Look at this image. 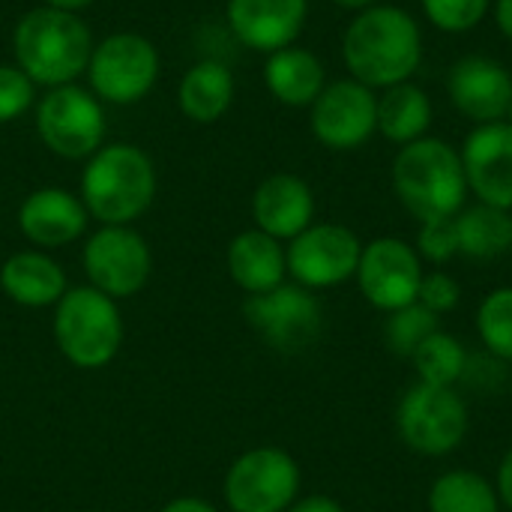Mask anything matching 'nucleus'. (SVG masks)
<instances>
[{"label": "nucleus", "mask_w": 512, "mask_h": 512, "mask_svg": "<svg viewBox=\"0 0 512 512\" xmlns=\"http://www.w3.org/2000/svg\"><path fill=\"white\" fill-rule=\"evenodd\" d=\"M342 60L351 78L372 90L411 81L423 63V33L417 18L390 3H375L357 12L342 36Z\"/></svg>", "instance_id": "nucleus-1"}, {"label": "nucleus", "mask_w": 512, "mask_h": 512, "mask_svg": "<svg viewBox=\"0 0 512 512\" xmlns=\"http://www.w3.org/2000/svg\"><path fill=\"white\" fill-rule=\"evenodd\" d=\"M12 51L15 66L33 84L63 87L72 84L81 72H87L93 36L75 12L39 6L18 18L12 33Z\"/></svg>", "instance_id": "nucleus-2"}, {"label": "nucleus", "mask_w": 512, "mask_h": 512, "mask_svg": "<svg viewBox=\"0 0 512 512\" xmlns=\"http://www.w3.org/2000/svg\"><path fill=\"white\" fill-rule=\"evenodd\" d=\"M393 192L417 222L453 219L468 201L462 156L441 138H420L399 147L393 159Z\"/></svg>", "instance_id": "nucleus-3"}, {"label": "nucleus", "mask_w": 512, "mask_h": 512, "mask_svg": "<svg viewBox=\"0 0 512 512\" xmlns=\"http://www.w3.org/2000/svg\"><path fill=\"white\" fill-rule=\"evenodd\" d=\"M156 198V168L135 144L99 147L81 174V201L102 225H129Z\"/></svg>", "instance_id": "nucleus-4"}, {"label": "nucleus", "mask_w": 512, "mask_h": 512, "mask_svg": "<svg viewBox=\"0 0 512 512\" xmlns=\"http://www.w3.org/2000/svg\"><path fill=\"white\" fill-rule=\"evenodd\" d=\"M54 339L72 366H108L123 345V318L117 300L96 291L93 285L66 291L54 309Z\"/></svg>", "instance_id": "nucleus-5"}, {"label": "nucleus", "mask_w": 512, "mask_h": 512, "mask_svg": "<svg viewBox=\"0 0 512 512\" xmlns=\"http://www.w3.org/2000/svg\"><path fill=\"white\" fill-rule=\"evenodd\" d=\"M396 429L408 450L429 459L450 456L462 447L471 429L468 402L456 387H432L417 381L396 408Z\"/></svg>", "instance_id": "nucleus-6"}, {"label": "nucleus", "mask_w": 512, "mask_h": 512, "mask_svg": "<svg viewBox=\"0 0 512 512\" xmlns=\"http://www.w3.org/2000/svg\"><path fill=\"white\" fill-rule=\"evenodd\" d=\"M36 132L63 159H90L105 138L102 102L75 84L51 87L36 108Z\"/></svg>", "instance_id": "nucleus-7"}, {"label": "nucleus", "mask_w": 512, "mask_h": 512, "mask_svg": "<svg viewBox=\"0 0 512 512\" xmlns=\"http://www.w3.org/2000/svg\"><path fill=\"white\" fill-rule=\"evenodd\" d=\"M300 492V465L279 447H255L225 474L231 512H285Z\"/></svg>", "instance_id": "nucleus-8"}, {"label": "nucleus", "mask_w": 512, "mask_h": 512, "mask_svg": "<svg viewBox=\"0 0 512 512\" xmlns=\"http://www.w3.org/2000/svg\"><path fill=\"white\" fill-rule=\"evenodd\" d=\"M243 315L249 327L282 354H300L321 336L324 312L315 294L297 282H282L273 291L252 294L243 303Z\"/></svg>", "instance_id": "nucleus-9"}, {"label": "nucleus", "mask_w": 512, "mask_h": 512, "mask_svg": "<svg viewBox=\"0 0 512 512\" xmlns=\"http://www.w3.org/2000/svg\"><path fill=\"white\" fill-rule=\"evenodd\" d=\"M87 75L96 99L132 105L153 90L159 75V54L153 42L138 33H111L93 45Z\"/></svg>", "instance_id": "nucleus-10"}, {"label": "nucleus", "mask_w": 512, "mask_h": 512, "mask_svg": "<svg viewBox=\"0 0 512 512\" xmlns=\"http://www.w3.org/2000/svg\"><path fill=\"white\" fill-rule=\"evenodd\" d=\"M363 243L360 237L336 222L309 225L303 234L288 240V273L309 291L336 288L357 276Z\"/></svg>", "instance_id": "nucleus-11"}, {"label": "nucleus", "mask_w": 512, "mask_h": 512, "mask_svg": "<svg viewBox=\"0 0 512 512\" xmlns=\"http://www.w3.org/2000/svg\"><path fill=\"white\" fill-rule=\"evenodd\" d=\"M153 270L147 240L129 225H102L84 243V273L111 300L135 297Z\"/></svg>", "instance_id": "nucleus-12"}, {"label": "nucleus", "mask_w": 512, "mask_h": 512, "mask_svg": "<svg viewBox=\"0 0 512 512\" xmlns=\"http://www.w3.org/2000/svg\"><path fill=\"white\" fill-rule=\"evenodd\" d=\"M423 273V261L411 243L399 237H378L363 246L354 279L366 303L390 315L417 303Z\"/></svg>", "instance_id": "nucleus-13"}, {"label": "nucleus", "mask_w": 512, "mask_h": 512, "mask_svg": "<svg viewBox=\"0 0 512 512\" xmlns=\"http://www.w3.org/2000/svg\"><path fill=\"white\" fill-rule=\"evenodd\" d=\"M309 108L312 135L330 150H357L378 132V93L354 78L330 81Z\"/></svg>", "instance_id": "nucleus-14"}, {"label": "nucleus", "mask_w": 512, "mask_h": 512, "mask_svg": "<svg viewBox=\"0 0 512 512\" xmlns=\"http://www.w3.org/2000/svg\"><path fill=\"white\" fill-rule=\"evenodd\" d=\"M462 168L468 180V192L480 204H492L512 210V126L483 123L468 132L462 150Z\"/></svg>", "instance_id": "nucleus-15"}, {"label": "nucleus", "mask_w": 512, "mask_h": 512, "mask_svg": "<svg viewBox=\"0 0 512 512\" xmlns=\"http://www.w3.org/2000/svg\"><path fill=\"white\" fill-rule=\"evenodd\" d=\"M447 93L453 108L477 126L501 123L510 114L512 75L501 60L468 54L450 66Z\"/></svg>", "instance_id": "nucleus-16"}, {"label": "nucleus", "mask_w": 512, "mask_h": 512, "mask_svg": "<svg viewBox=\"0 0 512 512\" xmlns=\"http://www.w3.org/2000/svg\"><path fill=\"white\" fill-rule=\"evenodd\" d=\"M228 27L252 51L273 54L303 33L309 0H228Z\"/></svg>", "instance_id": "nucleus-17"}, {"label": "nucleus", "mask_w": 512, "mask_h": 512, "mask_svg": "<svg viewBox=\"0 0 512 512\" xmlns=\"http://www.w3.org/2000/svg\"><path fill=\"white\" fill-rule=\"evenodd\" d=\"M252 219L258 231L276 240H294L315 219L312 186L297 174H270L252 195Z\"/></svg>", "instance_id": "nucleus-18"}, {"label": "nucleus", "mask_w": 512, "mask_h": 512, "mask_svg": "<svg viewBox=\"0 0 512 512\" xmlns=\"http://www.w3.org/2000/svg\"><path fill=\"white\" fill-rule=\"evenodd\" d=\"M87 207L66 189L45 186L24 198L18 207V228L21 234L42 249H57L78 240L87 231Z\"/></svg>", "instance_id": "nucleus-19"}, {"label": "nucleus", "mask_w": 512, "mask_h": 512, "mask_svg": "<svg viewBox=\"0 0 512 512\" xmlns=\"http://www.w3.org/2000/svg\"><path fill=\"white\" fill-rule=\"evenodd\" d=\"M228 273L234 285L249 297L279 288L288 276V255L282 240L258 228L237 234L228 246Z\"/></svg>", "instance_id": "nucleus-20"}, {"label": "nucleus", "mask_w": 512, "mask_h": 512, "mask_svg": "<svg viewBox=\"0 0 512 512\" xmlns=\"http://www.w3.org/2000/svg\"><path fill=\"white\" fill-rule=\"evenodd\" d=\"M0 288L6 297L27 309L57 306L66 288L63 267L45 252H15L0 267Z\"/></svg>", "instance_id": "nucleus-21"}, {"label": "nucleus", "mask_w": 512, "mask_h": 512, "mask_svg": "<svg viewBox=\"0 0 512 512\" xmlns=\"http://www.w3.org/2000/svg\"><path fill=\"white\" fill-rule=\"evenodd\" d=\"M264 84L288 108H306L318 99L327 87V69L309 48L288 45L267 57L264 63Z\"/></svg>", "instance_id": "nucleus-22"}, {"label": "nucleus", "mask_w": 512, "mask_h": 512, "mask_svg": "<svg viewBox=\"0 0 512 512\" xmlns=\"http://www.w3.org/2000/svg\"><path fill=\"white\" fill-rule=\"evenodd\" d=\"M432 117V99L414 81H402L378 93V132L396 147L426 138Z\"/></svg>", "instance_id": "nucleus-23"}, {"label": "nucleus", "mask_w": 512, "mask_h": 512, "mask_svg": "<svg viewBox=\"0 0 512 512\" xmlns=\"http://www.w3.org/2000/svg\"><path fill=\"white\" fill-rule=\"evenodd\" d=\"M180 111L192 123H216L234 102V75L219 60L195 63L177 90Z\"/></svg>", "instance_id": "nucleus-24"}, {"label": "nucleus", "mask_w": 512, "mask_h": 512, "mask_svg": "<svg viewBox=\"0 0 512 512\" xmlns=\"http://www.w3.org/2000/svg\"><path fill=\"white\" fill-rule=\"evenodd\" d=\"M459 255L474 261H492L512 249V210L492 204H465L456 216Z\"/></svg>", "instance_id": "nucleus-25"}, {"label": "nucleus", "mask_w": 512, "mask_h": 512, "mask_svg": "<svg viewBox=\"0 0 512 512\" xmlns=\"http://www.w3.org/2000/svg\"><path fill=\"white\" fill-rule=\"evenodd\" d=\"M429 512H501V498L483 474L447 471L429 489Z\"/></svg>", "instance_id": "nucleus-26"}, {"label": "nucleus", "mask_w": 512, "mask_h": 512, "mask_svg": "<svg viewBox=\"0 0 512 512\" xmlns=\"http://www.w3.org/2000/svg\"><path fill=\"white\" fill-rule=\"evenodd\" d=\"M468 360L471 357L465 345L447 330H435L411 357L417 369V381L432 384V387H456L465 378Z\"/></svg>", "instance_id": "nucleus-27"}, {"label": "nucleus", "mask_w": 512, "mask_h": 512, "mask_svg": "<svg viewBox=\"0 0 512 512\" xmlns=\"http://www.w3.org/2000/svg\"><path fill=\"white\" fill-rule=\"evenodd\" d=\"M477 333L495 360L512 363V285L483 297L477 306Z\"/></svg>", "instance_id": "nucleus-28"}, {"label": "nucleus", "mask_w": 512, "mask_h": 512, "mask_svg": "<svg viewBox=\"0 0 512 512\" xmlns=\"http://www.w3.org/2000/svg\"><path fill=\"white\" fill-rule=\"evenodd\" d=\"M441 330V321L435 312H429L426 306L420 303H411L405 309H396L387 315V324H384V342L393 354L399 357H414V351L435 333Z\"/></svg>", "instance_id": "nucleus-29"}, {"label": "nucleus", "mask_w": 512, "mask_h": 512, "mask_svg": "<svg viewBox=\"0 0 512 512\" xmlns=\"http://www.w3.org/2000/svg\"><path fill=\"white\" fill-rule=\"evenodd\" d=\"M426 21L444 33H468L480 27L492 9V0H420Z\"/></svg>", "instance_id": "nucleus-30"}, {"label": "nucleus", "mask_w": 512, "mask_h": 512, "mask_svg": "<svg viewBox=\"0 0 512 512\" xmlns=\"http://www.w3.org/2000/svg\"><path fill=\"white\" fill-rule=\"evenodd\" d=\"M420 261H429L435 267L450 264L459 255V237H456V222L453 219H432L420 222V234L414 243Z\"/></svg>", "instance_id": "nucleus-31"}, {"label": "nucleus", "mask_w": 512, "mask_h": 512, "mask_svg": "<svg viewBox=\"0 0 512 512\" xmlns=\"http://www.w3.org/2000/svg\"><path fill=\"white\" fill-rule=\"evenodd\" d=\"M33 93L36 84L15 63H0V123L18 120L33 105Z\"/></svg>", "instance_id": "nucleus-32"}, {"label": "nucleus", "mask_w": 512, "mask_h": 512, "mask_svg": "<svg viewBox=\"0 0 512 512\" xmlns=\"http://www.w3.org/2000/svg\"><path fill=\"white\" fill-rule=\"evenodd\" d=\"M462 300V288L459 282L444 273V270H432V273H423V282H420V294H417V303L426 306L429 312H435L438 318L453 312Z\"/></svg>", "instance_id": "nucleus-33"}, {"label": "nucleus", "mask_w": 512, "mask_h": 512, "mask_svg": "<svg viewBox=\"0 0 512 512\" xmlns=\"http://www.w3.org/2000/svg\"><path fill=\"white\" fill-rule=\"evenodd\" d=\"M495 492L501 498V504L512 510V447L504 453L501 465H498V477H495Z\"/></svg>", "instance_id": "nucleus-34"}, {"label": "nucleus", "mask_w": 512, "mask_h": 512, "mask_svg": "<svg viewBox=\"0 0 512 512\" xmlns=\"http://www.w3.org/2000/svg\"><path fill=\"white\" fill-rule=\"evenodd\" d=\"M285 512H345L342 504L330 495H309V498H300L294 501Z\"/></svg>", "instance_id": "nucleus-35"}, {"label": "nucleus", "mask_w": 512, "mask_h": 512, "mask_svg": "<svg viewBox=\"0 0 512 512\" xmlns=\"http://www.w3.org/2000/svg\"><path fill=\"white\" fill-rule=\"evenodd\" d=\"M162 512H219L213 504L201 501V498H174L171 504H165Z\"/></svg>", "instance_id": "nucleus-36"}, {"label": "nucleus", "mask_w": 512, "mask_h": 512, "mask_svg": "<svg viewBox=\"0 0 512 512\" xmlns=\"http://www.w3.org/2000/svg\"><path fill=\"white\" fill-rule=\"evenodd\" d=\"M495 24L512 42V0H495Z\"/></svg>", "instance_id": "nucleus-37"}, {"label": "nucleus", "mask_w": 512, "mask_h": 512, "mask_svg": "<svg viewBox=\"0 0 512 512\" xmlns=\"http://www.w3.org/2000/svg\"><path fill=\"white\" fill-rule=\"evenodd\" d=\"M45 6H51V9H63V12H78V9H84V6H90L93 0H42Z\"/></svg>", "instance_id": "nucleus-38"}, {"label": "nucleus", "mask_w": 512, "mask_h": 512, "mask_svg": "<svg viewBox=\"0 0 512 512\" xmlns=\"http://www.w3.org/2000/svg\"><path fill=\"white\" fill-rule=\"evenodd\" d=\"M336 6H342V9H351V12H363V9H369V6H375L378 0H333Z\"/></svg>", "instance_id": "nucleus-39"}, {"label": "nucleus", "mask_w": 512, "mask_h": 512, "mask_svg": "<svg viewBox=\"0 0 512 512\" xmlns=\"http://www.w3.org/2000/svg\"><path fill=\"white\" fill-rule=\"evenodd\" d=\"M507 123H510V126H512V105H510V114H507Z\"/></svg>", "instance_id": "nucleus-40"}]
</instances>
